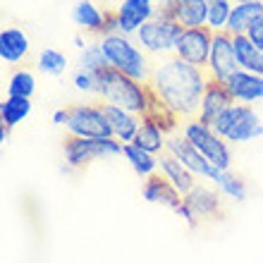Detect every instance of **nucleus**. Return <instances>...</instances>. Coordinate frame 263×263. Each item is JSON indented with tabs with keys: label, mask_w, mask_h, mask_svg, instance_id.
I'll return each mask as SVG.
<instances>
[{
	"label": "nucleus",
	"mask_w": 263,
	"mask_h": 263,
	"mask_svg": "<svg viewBox=\"0 0 263 263\" xmlns=\"http://www.w3.org/2000/svg\"><path fill=\"white\" fill-rule=\"evenodd\" d=\"M206 67L192 65L180 55H165L153 65L148 86L160 103L182 122L196 118L201 108V98L208 86Z\"/></svg>",
	"instance_id": "f257e3e1"
},
{
	"label": "nucleus",
	"mask_w": 263,
	"mask_h": 263,
	"mask_svg": "<svg viewBox=\"0 0 263 263\" xmlns=\"http://www.w3.org/2000/svg\"><path fill=\"white\" fill-rule=\"evenodd\" d=\"M96 96L103 103L120 105L125 110H132L146 118L153 105V91L148 82H139L134 77L125 74L115 67H105L98 72V84H96Z\"/></svg>",
	"instance_id": "f03ea898"
},
{
	"label": "nucleus",
	"mask_w": 263,
	"mask_h": 263,
	"mask_svg": "<svg viewBox=\"0 0 263 263\" xmlns=\"http://www.w3.org/2000/svg\"><path fill=\"white\" fill-rule=\"evenodd\" d=\"M101 43H103V50L108 55V63L110 67L125 72V74L134 77L139 82H148L153 72L151 60L146 58V50L139 48V43L132 41V36L127 34H105L101 36Z\"/></svg>",
	"instance_id": "7ed1b4c3"
},
{
	"label": "nucleus",
	"mask_w": 263,
	"mask_h": 263,
	"mask_svg": "<svg viewBox=\"0 0 263 263\" xmlns=\"http://www.w3.org/2000/svg\"><path fill=\"white\" fill-rule=\"evenodd\" d=\"M218 134L230 144H249L263 137V122L249 103H230L218 118L211 122Z\"/></svg>",
	"instance_id": "20e7f679"
},
{
	"label": "nucleus",
	"mask_w": 263,
	"mask_h": 263,
	"mask_svg": "<svg viewBox=\"0 0 263 263\" xmlns=\"http://www.w3.org/2000/svg\"><path fill=\"white\" fill-rule=\"evenodd\" d=\"M122 141L115 137H74L67 134L63 144L65 153V173L69 170H82L93 160H105L122 156Z\"/></svg>",
	"instance_id": "39448f33"
},
{
	"label": "nucleus",
	"mask_w": 263,
	"mask_h": 263,
	"mask_svg": "<svg viewBox=\"0 0 263 263\" xmlns=\"http://www.w3.org/2000/svg\"><path fill=\"white\" fill-rule=\"evenodd\" d=\"M182 31H184V27L175 20L173 12H160L148 22H144L137 29L134 39L146 53H151L156 58H165L175 53Z\"/></svg>",
	"instance_id": "423d86ee"
},
{
	"label": "nucleus",
	"mask_w": 263,
	"mask_h": 263,
	"mask_svg": "<svg viewBox=\"0 0 263 263\" xmlns=\"http://www.w3.org/2000/svg\"><path fill=\"white\" fill-rule=\"evenodd\" d=\"M182 137L187 139L199 153H203L213 165H218L220 170H230V165H232V153H230L228 146L230 141H225L208 122H203L199 118L184 120L182 122Z\"/></svg>",
	"instance_id": "0eeeda50"
},
{
	"label": "nucleus",
	"mask_w": 263,
	"mask_h": 263,
	"mask_svg": "<svg viewBox=\"0 0 263 263\" xmlns=\"http://www.w3.org/2000/svg\"><path fill=\"white\" fill-rule=\"evenodd\" d=\"M67 110L69 118L65 122L67 134H74V137H112V127L103 103H74L69 105Z\"/></svg>",
	"instance_id": "6e6552de"
},
{
	"label": "nucleus",
	"mask_w": 263,
	"mask_h": 263,
	"mask_svg": "<svg viewBox=\"0 0 263 263\" xmlns=\"http://www.w3.org/2000/svg\"><path fill=\"white\" fill-rule=\"evenodd\" d=\"M165 151H170L173 156H177V158L184 163V165L192 170V173L199 177V180H208L211 184H218V180H220L222 170L218 165H213L211 160L203 156V153H199L194 148V146L189 144L187 139L177 137V134H167L165 139Z\"/></svg>",
	"instance_id": "1a4fd4ad"
},
{
	"label": "nucleus",
	"mask_w": 263,
	"mask_h": 263,
	"mask_svg": "<svg viewBox=\"0 0 263 263\" xmlns=\"http://www.w3.org/2000/svg\"><path fill=\"white\" fill-rule=\"evenodd\" d=\"M237 69H239V60H237V53H235V36L230 34L228 29L215 31L211 55H208V65H206L208 77L218 79V82H225Z\"/></svg>",
	"instance_id": "9d476101"
},
{
	"label": "nucleus",
	"mask_w": 263,
	"mask_h": 263,
	"mask_svg": "<svg viewBox=\"0 0 263 263\" xmlns=\"http://www.w3.org/2000/svg\"><path fill=\"white\" fill-rule=\"evenodd\" d=\"M213 29L211 27H192L184 29L177 41L175 55H180L182 60H187L192 65L206 67L208 55H211V46H213Z\"/></svg>",
	"instance_id": "9b49d317"
},
{
	"label": "nucleus",
	"mask_w": 263,
	"mask_h": 263,
	"mask_svg": "<svg viewBox=\"0 0 263 263\" xmlns=\"http://www.w3.org/2000/svg\"><path fill=\"white\" fill-rule=\"evenodd\" d=\"M108 7H112V12L118 17L120 34H127V36H134L144 22H148L151 17L158 14L156 0H115Z\"/></svg>",
	"instance_id": "f8f14e48"
},
{
	"label": "nucleus",
	"mask_w": 263,
	"mask_h": 263,
	"mask_svg": "<svg viewBox=\"0 0 263 263\" xmlns=\"http://www.w3.org/2000/svg\"><path fill=\"white\" fill-rule=\"evenodd\" d=\"M225 86L230 89L232 98L239 101V103H258L263 101V74L256 72H249V69H237L225 79Z\"/></svg>",
	"instance_id": "ddd939ff"
},
{
	"label": "nucleus",
	"mask_w": 263,
	"mask_h": 263,
	"mask_svg": "<svg viewBox=\"0 0 263 263\" xmlns=\"http://www.w3.org/2000/svg\"><path fill=\"white\" fill-rule=\"evenodd\" d=\"M31 41L24 29L5 27L0 31V63L3 65H20L27 60Z\"/></svg>",
	"instance_id": "4468645a"
},
{
	"label": "nucleus",
	"mask_w": 263,
	"mask_h": 263,
	"mask_svg": "<svg viewBox=\"0 0 263 263\" xmlns=\"http://www.w3.org/2000/svg\"><path fill=\"white\" fill-rule=\"evenodd\" d=\"M230 103H235V98L230 93V89L225 86V82H218V79H208V86L203 91V98H201V108L196 118L203 120V122H213L218 115H220Z\"/></svg>",
	"instance_id": "2eb2a0df"
},
{
	"label": "nucleus",
	"mask_w": 263,
	"mask_h": 263,
	"mask_svg": "<svg viewBox=\"0 0 263 263\" xmlns=\"http://www.w3.org/2000/svg\"><path fill=\"white\" fill-rule=\"evenodd\" d=\"M158 170L163 177H167V180L175 184V189L180 192L182 196L187 194V192H192L196 184V177L192 170H189L184 163H182L177 156H173L170 151H160L158 153Z\"/></svg>",
	"instance_id": "dca6fc26"
},
{
	"label": "nucleus",
	"mask_w": 263,
	"mask_h": 263,
	"mask_svg": "<svg viewBox=\"0 0 263 263\" xmlns=\"http://www.w3.org/2000/svg\"><path fill=\"white\" fill-rule=\"evenodd\" d=\"M141 196H144V201H148V203H160V206L170 208V211H175V208L182 203V199L184 196L175 189V184L167 177H163V175H151V177H146L144 187H141Z\"/></svg>",
	"instance_id": "f3484780"
},
{
	"label": "nucleus",
	"mask_w": 263,
	"mask_h": 263,
	"mask_svg": "<svg viewBox=\"0 0 263 263\" xmlns=\"http://www.w3.org/2000/svg\"><path fill=\"white\" fill-rule=\"evenodd\" d=\"M220 196H222L220 189L215 192V189L196 182L194 189L184 194V203L194 211L196 218H213V215H220V211H222V199Z\"/></svg>",
	"instance_id": "a211bd4d"
},
{
	"label": "nucleus",
	"mask_w": 263,
	"mask_h": 263,
	"mask_svg": "<svg viewBox=\"0 0 263 263\" xmlns=\"http://www.w3.org/2000/svg\"><path fill=\"white\" fill-rule=\"evenodd\" d=\"M72 22L77 27L86 31V34L103 36L105 22H108V7H101L91 0H77V5L72 7Z\"/></svg>",
	"instance_id": "6ab92c4d"
},
{
	"label": "nucleus",
	"mask_w": 263,
	"mask_h": 263,
	"mask_svg": "<svg viewBox=\"0 0 263 263\" xmlns=\"http://www.w3.org/2000/svg\"><path fill=\"white\" fill-rule=\"evenodd\" d=\"M105 112H108V120H110V127H112V137L120 139L122 144L127 141H134L137 137L139 127H141V115L132 110H125V108H120V105H110V103H103Z\"/></svg>",
	"instance_id": "aec40b11"
},
{
	"label": "nucleus",
	"mask_w": 263,
	"mask_h": 263,
	"mask_svg": "<svg viewBox=\"0 0 263 263\" xmlns=\"http://www.w3.org/2000/svg\"><path fill=\"white\" fill-rule=\"evenodd\" d=\"M263 14V0H239L232 5V14L228 20V31L232 36L247 34L249 27Z\"/></svg>",
	"instance_id": "412c9836"
},
{
	"label": "nucleus",
	"mask_w": 263,
	"mask_h": 263,
	"mask_svg": "<svg viewBox=\"0 0 263 263\" xmlns=\"http://www.w3.org/2000/svg\"><path fill=\"white\" fill-rule=\"evenodd\" d=\"M173 14L184 29L206 27L208 24V0H175Z\"/></svg>",
	"instance_id": "4be33fe9"
},
{
	"label": "nucleus",
	"mask_w": 263,
	"mask_h": 263,
	"mask_svg": "<svg viewBox=\"0 0 263 263\" xmlns=\"http://www.w3.org/2000/svg\"><path fill=\"white\" fill-rule=\"evenodd\" d=\"M122 156L127 158L132 170H134L139 177H144V180L158 173V153L146 151V148L137 146L134 141H127V144L122 146Z\"/></svg>",
	"instance_id": "5701e85b"
},
{
	"label": "nucleus",
	"mask_w": 263,
	"mask_h": 263,
	"mask_svg": "<svg viewBox=\"0 0 263 263\" xmlns=\"http://www.w3.org/2000/svg\"><path fill=\"white\" fill-rule=\"evenodd\" d=\"M235 53H237V60H239V67L242 69L263 74V50L247 34L235 36Z\"/></svg>",
	"instance_id": "b1692460"
},
{
	"label": "nucleus",
	"mask_w": 263,
	"mask_h": 263,
	"mask_svg": "<svg viewBox=\"0 0 263 263\" xmlns=\"http://www.w3.org/2000/svg\"><path fill=\"white\" fill-rule=\"evenodd\" d=\"M165 139H167V132L151 118H144L141 120V127H139L137 137H134V144L146 148L151 153H160L165 151Z\"/></svg>",
	"instance_id": "393cba45"
},
{
	"label": "nucleus",
	"mask_w": 263,
	"mask_h": 263,
	"mask_svg": "<svg viewBox=\"0 0 263 263\" xmlns=\"http://www.w3.org/2000/svg\"><path fill=\"white\" fill-rule=\"evenodd\" d=\"M31 98L29 96H10L7 93L3 98V103H0V122L7 127H17L20 122L29 118V112H31Z\"/></svg>",
	"instance_id": "a878e982"
},
{
	"label": "nucleus",
	"mask_w": 263,
	"mask_h": 263,
	"mask_svg": "<svg viewBox=\"0 0 263 263\" xmlns=\"http://www.w3.org/2000/svg\"><path fill=\"white\" fill-rule=\"evenodd\" d=\"M69 67V60L65 53L55 48H43L36 58V69L43 72V74H50V77H63Z\"/></svg>",
	"instance_id": "bb28decb"
},
{
	"label": "nucleus",
	"mask_w": 263,
	"mask_h": 263,
	"mask_svg": "<svg viewBox=\"0 0 263 263\" xmlns=\"http://www.w3.org/2000/svg\"><path fill=\"white\" fill-rule=\"evenodd\" d=\"M36 91V77L31 69L22 67V69H14L10 79H7V93L10 96H34Z\"/></svg>",
	"instance_id": "cd10ccee"
},
{
	"label": "nucleus",
	"mask_w": 263,
	"mask_h": 263,
	"mask_svg": "<svg viewBox=\"0 0 263 263\" xmlns=\"http://www.w3.org/2000/svg\"><path fill=\"white\" fill-rule=\"evenodd\" d=\"M79 67H82V69H89V72H93V74H98V72H101V69H105V67H110V63H108V55H105L101 39H98V41H93V43H89V46L82 50Z\"/></svg>",
	"instance_id": "c85d7f7f"
},
{
	"label": "nucleus",
	"mask_w": 263,
	"mask_h": 263,
	"mask_svg": "<svg viewBox=\"0 0 263 263\" xmlns=\"http://www.w3.org/2000/svg\"><path fill=\"white\" fill-rule=\"evenodd\" d=\"M215 187L222 192V196L230 201H237V203H242V201H247V184H244L242 177H237V175H232L230 170H222L220 180H218V184Z\"/></svg>",
	"instance_id": "c756f323"
},
{
	"label": "nucleus",
	"mask_w": 263,
	"mask_h": 263,
	"mask_svg": "<svg viewBox=\"0 0 263 263\" xmlns=\"http://www.w3.org/2000/svg\"><path fill=\"white\" fill-rule=\"evenodd\" d=\"M232 5H235V0H208V24L206 27H211L213 31L228 29Z\"/></svg>",
	"instance_id": "7c9ffc66"
},
{
	"label": "nucleus",
	"mask_w": 263,
	"mask_h": 263,
	"mask_svg": "<svg viewBox=\"0 0 263 263\" xmlns=\"http://www.w3.org/2000/svg\"><path fill=\"white\" fill-rule=\"evenodd\" d=\"M72 84H74L77 91H82V93H96V84H98V74L89 72V69H77L74 74H72Z\"/></svg>",
	"instance_id": "2f4dec72"
},
{
	"label": "nucleus",
	"mask_w": 263,
	"mask_h": 263,
	"mask_svg": "<svg viewBox=\"0 0 263 263\" xmlns=\"http://www.w3.org/2000/svg\"><path fill=\"white\" fill-rule=\"evenodd\" d=\"M247 36H249L251 41H254V43H256V46H258V48L263 50V14H261V17H258V20H256V22H254V24H251V27H249V31H247Z\"/></svg>",
	"instance_id": "473e14b6"
},
{
	"label": "nucleus",
	"mask_w": 263,
	"mask_h": 263,
	"mask_svg": "<svg viewBox=\"0 0 263 263\" xmlns=\"http://www.w3.org/2000/svg\"><path fill=\"white\" fill-rule=\"evenodd\" d=\"M175 213L180 215V218H182V220H184V222H187L189 228H194V225H196V215H194V211H192V208H189L187 203H184V199H182V203H180V206L175 208Z\"/></svg>",
	"instance_id": "72a5a7b5"
},
{
	"label": "nucleus",
	"mask_w": 263,
	"mask_h": 263,
	"mask_svg": "<svg viewBox=\"0 0 263 263\" xmlns=\"http://www.w3.org/2000/svg\"><path fill=\"white\" fill-rule=\"evenodd\" d=\"M67 118H69V110H67V108H63V110H55V112H53V125H55V127H63L65 122H67Z\"/></svg>",
	"instance_id": "f704fd0d"
},
{
	"label": "nucleus",
	"mask_w": 263,
	"mask_h": 263,
	"mask_svg": "<svg viewBox=\"0 0 263 263\" xmlns=\"http://www.w3.org/2000/svg\"><path fill=\"white\" fill-rule=\"evenodd\" d=\"M72 43H74V48H79V50H84L86 46H89V41H86V39H84L82 34H77L74 39H72Z\"/></svg>",
	"instance_id": "c9c22d12"
},
{
	"label": "nucleus",
	"mask_w": 263,
	"mask_h": 263,
	"mask_svg": "<svg viewBox=\"0 0 263 263\" xmlns=\"http://www.w3.org/2000/svg\"><path fill=\"white\" fill-rule=\"evenodd\" d=\"M10 129H12V127H7V125H3V122H0V141H7V137H10Z\"/></svg>",
	"instance_id": "e433bc0d"
},
{
	"label": "nucleus",
	"mask_w": 263,
	"mask_h": 263,
	"mask_svg": "<svg viewBox=\"0 0 263 263\" xmlns=\"http://www.w3.org/2000/svg\"><path fill=\"white\" fill-rule=\"evenodd\" d=\"M91 3H96V0H91Z\"/></svg>",
	"instance_id": "4c0bfd02"
},
{
	"label": "nucleus",
	"mask_w": 263,
	"mask_h": 263,
	"mask_svg": "<svg viewBox=\"0 0 263 263\" xmlns=\"http://www.w3.org/2000/svg\"><path fill=\"white\" fill-rule=\"evenodd\" d=\"M235 3H239V0H235Z\"/></svg>",
	"instance_id": "58836bf2"
}]
</instances>
